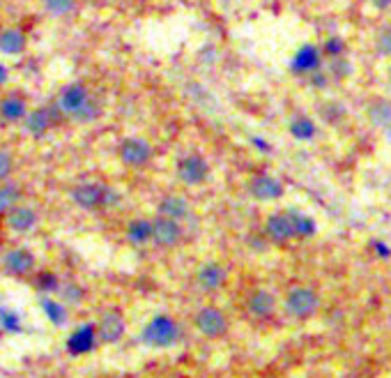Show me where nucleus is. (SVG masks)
<instances>
[{
  "instance_id": "nucleus-1",
  "label": "nucleus",
  "mask_w": 391,
  "mask_h": 378,
  "mask_svg": "<svg viewBox=\"0 0 391 378\" xmlns=\"http://www.w3.org/2000/svg\"><path fill=\"white\" fill-rule=\"evenodd\" d=\"M58 109L67 118L76 120V123H92V120L99 116V109L92 104L90 92L83 83H69V86L60 92Z\"/></svg>"
},
{
  "instance_id": "nucleus-2",
  "label": "nucleus",
  "mask_w": 391,
  "mask_h": 378,
  "mask_svg": "<svg viewBox=\"0 0 391 378\" xmlns=\"http://www.w3.org/2000/svg\"><path fill=\"white\" fill-rule=\"evenodd\" d=\"M72 201L81 210H106L120 201L118 191L104 182H86L72 189Z\"/></svg>"
},
{
  "instance_id": "nucleus-3",
  "label": "nucleus",
  "mask_w": 391,
  "mask_h": 378,
  "mask_svg": "<svg viewBox=\"0 0 391 378\" xmlns=\"http://www.w3.org/2000/svg\"><path fill=\"white\" fill-rule=\"evenodd\" d=\"M141 339L152 348H171L180 339V326L171 316H154L143 328Z\"/></svg>"
},
{
  "instance_id": "nucleus-4",
  "label": "nucleus",
  "mask_w": 391,
  "mask_h": 378,
  "mask_svg": "<svg viewBox=\"0 0 391 378\" xmlns=\"http://www.w3.org/2000/svg\"><path fill=\"white\" fill-rule=\"evenodd\" d=\"M318 304L320 300H318V295H315V291L306 289V286H297V289L288 293L285 311L295 318H309L315 313V309H318Z\"/></svg>"
},
{
  "instance_id": "nucleus-5",
  "label": "nucleus",
  "mask_w": 391,
  "mask_h": 378,
  "mask_svg": "<svg viewBox=\"0 0 391 378\" xmlns=\"http://www.w3.org/2000/svg\"><path fill=\"white\" fill-rule=\"evenodd\" d=\"M196 328H198L200 335L210 337V339H219L228 332V318L223 316V311L217 307H203L196 313Z\"/></svg>"
},
{
  "instance_id": "nucleus-6",
  "label": "nucleus",
  "mask_w": 391,
  "mask_h": 378,
  "mask_svg": "<svg viewBox=\"0 0 391 378\" xmlns=\"http://www.w3.org/2000/svg\"><path fill=\"white\" fill-rule=\"evenodd\" d=\"M120 160L127 166H134V169H141L147 162L152 160V145L145 141V138L138 136H129L120 143Z\"/></svg>"
},
{
  "instance_id": "nucleus-7",
  "label": "nucleus",
  "mask_w": 391,
  "mask_h": 378,
  "mask_svg": "<svg viewBox=\"0 0 391 378\" xmlns=\"http://www.w3.org/2000/svg\"><path fill=\"white\" fill-rule=\"evenodd\" d=\"M180 240H182V226L178 219L159 215L152 221V243L157 247L171 249L175 245H180Z\"/></svg>"
},
{
  "instance_id": "nucleus-8",
  "label": "nucleus",
  "mask_w": 391,
  "mask_h": 378,
  "mask_svg": "<svg viewBox=\"0 0 391 378\" xmlns=\"http://www.w3.org/2000/svg\"><path fill=\"white\" fill-rule=\"evenodd\" d=\"M210 175V164L203 160L200 155H187L178 162V178L184 184H203Z\"/></svg>"
},
{
  "instance_id": "nucleus-9",
  "label": "nucleus",
  "mask_w": 391,
  "mask_h": 378,
  "mask_svg": "<svg viewBox=\"0 0 391 378\" xmlns=\"http://www.w3.org/2000/svg\"><path fill=\"white\" fill-rule=\"evenodd\" d=\"M97 346V326L83 323L67 337V353L69 355H86Z\"/></svg>"
},
{
  "instance_id": "nucleus-10",
  "label": "nucleus",
  "mask_w": 391,
  "mask_h": 378,
  "mask_svg": "<svg viewBox=\"0 0 391 378\" xmlns=\"http://www.w3.org/2000/svg\"><path fill=\"white\" fill-rule=\"evenodd\" d=\"M125 332H127V323L120 311H106L97 326V337L104 344H118L125 337Z\"/></svg>"
},
{
  "instance_id": "nucleus-11",
  "label": "nucleus",
  "mask_w": 391,
  "mask_h": 378,
  "mask_svg": "<svg viewBox=\"0 0 391 378\" xmlns=\"http://www.w3.org/2000/svg\"><path fill=\"white\" fill-rule=\"evenodd\" d=\"M3 267L14 277L28 274L35 267V254L26 247H16L9 249V252L3 256Z\"/></svg>"
},
{
  "instance_id": "nucleus-12",
  "label": "nucleus",
  "mask_w": 391,
  "mask_h": 378,
  "mask_svg": "<svg viewBox=\"0 0 391 378\" xmlns=\"http://www.w3.org/2000/svg\"><path fill=\"white\" fill-rule=\"evenodd\" d=\"M5 219H7V226L16 230V233H28V230H33L37 226V212L28 206H18V203L5 212Z\"/></svg>"
},
{
  "instance_id": "nucleus-13",
  "label": "nucleus",
  "mask_w": 391,
  "mask_h": 378,
  "mask_svg": "<svg viewBox=\"0 0 391 378\" xmlns=\"http://www.w3.org/2000/svg\"><path fill=\"white\" fill-rule=\"evenodd\" d=\"M320 62H322V53L318 46H313V44H304L300 51L295 53V58H293V72L297 74H311L320 67Z\"/></svg>"
},
{
  "instance_id": "nucleus-14",
  "label": "nucleus",
  "mask_w": 391,
  "mask_h": 378,
  "mask_svg": "<svg viewBox=\"0 0 391 378\" xmlns=\"http://www.w3.org/2000/svg\"><path fill=\"white\" fill-rule=\"evenodd\" d=\"M265 230L274 243H288L290 238H295V228H293V221L288 212H276V215L269 217L265 224Z\"/></svg>"
},
{
  "instance_id": "nucleus-15",
  "label": "nucleus",
  "mask_w": 391,
  "mask_h": 378,
  "mask_svg": "<svg viewBox=\"0 0 391 378\" xmlns=\"http://www.w3.org/2000/svg\"><path fill=\"white\" fill-rule=\"evenodd\" d=\"M249 189L258 201H276L283 194L281 182H278L276 178H272V175H258V178L251 180Z\"/></svg>"
},
{
  "instance_id": "nucleus-16",
  "label": "nucleus",
  "mask_w": 391,
  "mask_h": 378,
  "mask_svg": "<svg viewBox=\"0 0 391 378\" xmlns=\"http://www.w3.org/2000/svg\"><path fill=\"white\" fill-rule=\"evenodd\" d=\"M196 282H198L203 291H217L226 282V270L219 263H205L196 272Z\"/></svg>"
},
{
  "instance_id": "nucleus-17",
  "label": "nucleus",
  "mask_w": 391,
  "mask_h": 378,
  "mask_svg": "<svg viewBox=\"0 0 391 378\" xmlns=\"http://www.w3.org/2000/svg\"><path fill=\"white\" fill-rule=\"evenodd\" d=\"M23 125L28 129V134L33 136H44L53 125V118L46 109H37V111H28L23 118Z\"/></svg>"
},
{
  "instance_id": "nucleus-18",
  "label": "nucleus",
  "mask_w": 391,
  "mask_h": 378,
  "mask_svg": "<svg viewBox=\"0 0 391 378\" xmlns=\"http://www.w3.org/2000/svg\"><path fill=\"white\" fill-rule=\"evenodd\" d=\"M274 304L276 300L269 291H256L249 298V311H251V316H256V318H269L274 313Z\"/></svg>"
},
{
  "instance_id": "nucleus-19",
  "label": "nucleus",
  "mask_w": 391,
  "mask_h": 378,
  "mask_svg": "<svg viewBox=\"0 0 391 378\" xmlns=\"http://www.w3.org/2000/svg\"><path fill=\"white\" fill-rule=\"evenodd\" d=\"M40 307L44 311V316L49 318L55 328H62V326H67V309H64V304L58 302V300H53L49 298V295H42L40 298Z\"/></svg>"
},
{
  "instance_id": "nucleus-20",
  "label": "nucleus",
  "mask_w": 391,
  "mask_h": 378,
  "mask_svg": "<svg viewBox=\"0 0 391 378\" xmlns=\"http://www.w3.org/2000/svg\"><path fill=\"white\" fill-rule=\"evenodd\" d=\"M127 240L136 247L147 245L152 240V221L150 219H134L127 226Z\"/></svg>"
},
{
  "instance_id": "nucleus-21",
  "label": "nucleus",
  "mask_w": 391,
  "mask_h": 378,
  "mask_svg": "<svg viewBox=\"0 0 391 378\" xmlns=\"http://www.w3.org/2000/svg\"><path fill=\"white\" fill-rule=\"evenodd\" d=\"M26 113H28V106H26L23 97L7 95L3 101H0V116L9 120V123H18V120L26 118Z\"/></svg>"
},
{
  "instance_id": "nucleus-22",
  "label": "nucleus",
  "mask_w": 391,
  "mask_h": 378,
  "mask_svg": "<svg viewBox=\"0 0 391 378\" xmlns=\"http://www.w3.org/2000/svg\"><path fill=\"white\" fill-rule=\"evenodd\" d=\"M26 49V37L21 30L16 28H7V30L0 33V53H7V55H16Z\"/></svg>"
},
{
  "instance_id": "nucleus-23",
  "label": "nucleus",
  "mask_w": 391,
  "mask_h": 378,
  "mask_svg": "<svg viewBox=\"0 0 391 378\" xmlns=\"http://www.w3.org/2000/svg\"><path fill=\"white\" fill-rule=\"evenodd\" d=\"M159 215L162 217H171V219H184L189 215V203L182 196H166L159 203Z\"/></svg>"
},
{
  "instance_id": "nucleus-24",
  "label": "nucleus",
  "mask_w": 391,
  "mask_h": 378,
  "mask_svg": "<svg viewBox=\"0 0 391 378\" xmlns=\"http://www.w3.org/2000/svg\"><path fill=\"white\" fill-rule=\"evenodd\" d=\"M368 118L375 127H389L391 125V101L375 99L368 109Z\"/></svg>"
},
{
  "instance_id": "nucleus-25",
  "label": "nucleus",
  "mask_w": 391,
  "mask_h": 378,
  "mask_svg": "<svg viewBox=\"0 0 391 378\" xmlns=\"http://www.w3.org/2000/svg\"><path fill=\"white\" fill-rule=\"evenodd\" d=\"M290 134L295 138H300V141H311V138L315 136V125L311 118L306 116H297L290 120Z\"/></svg>"
},
{
  "instance_id": "nucleus-26",
  "label": "nucleus",
  "mask_w": 391,
  "mask_h": 378,
  "mask_svg": "<svg viewBox=\"0 0 391 378\" xmlns=\"http://www.w3.org/2000/svg\"><path fill=\"white\" fill-rule=\"evenodd\" d=\"M288 215H290V221H293V228H295L297 238H311L315 233V228H318V226H315V221L311 217L302 215V212L290 210Z\"/></svg>"
},
{
  "instance_id": "nucleus-27",
  "label": "nucleus",
  "mask_w": 391,
  "mask_h": 378,
  "mask_svg": "<svg viewBox=\"0 0 391 378\" xmlns=\"http://www.w3.org/2000/svg\"><path fill=\"white\" fill-rule=\"evenodd\" d=\"M0 330L3 332H9V335H18V332H23V323H21V316L9 309V307H0Z\"/></svg>"
},
{
  "instance_id": "nucleus-28",
  "label": "nucleus",
  "mask_w": 391,
  "mask_h": 378,
  "mask_svg": "<svg viewBox=\"0 0 391 378\" xmlns=\"http://www.w3.org/2000/svg\"><path fill=\"white\" fill-rule=\"evenodd\" d=\"M18 201H21V191H18L16 184H0V217L9 208H14Z\"/></svg>"
},
{
  "instance_id": "nucleus-29",
  "label": "nucleus",
  "mask_w": 391,
  "mask_h": 378,
  "mask_svg": "<svg viewBox=\"0 0 391 378\" xmlns=\"http://www.w3.org/2000/svg\"><path fill=\"white\" fill-rule=\"evenodd\" d=\"M76 7V0H44V9L51 16H67Z\"/></svg>"
},
{
  "instance_id": "nucleus-30",
  "label": "nucleus",
  "mask_w": 391,
  "mask_h": 378,
  "mask_svg": "<svg viewBox=\"0 0 391 378\" xmlns=\"http://www.w3.org/2000/svg\"><path fill=\"white\" fill-rule=\"evenodd\" d=\"M60 298L64 300V302H69V304H81L83 302V291L79 289L76 284H64V286H60Z\"/></svg>"
},
{
  "instance_id": "nucleus-31",
  "label": "nucleus",
  "mask_w": 391,
  "mask_h": 378,
  "mask_svg": "<svg viewBox=\"0 0 391 378\" xmlns=\"http://www.w3.org/2000/svg\"><path fill=\"white\" fill-rule=\"evenodd\" d=\"M37 289H40L42 293H55L60 289V282H58V277L55 274L42 272L40 277H37Z\"/></svg>"
},
{
  "instance_id": "nucleus-32",
  "label": "nucleus",
  "mask_w": 391,
  "mask_h": 378,
  "mask_svg": "<svg viewBox=\"0 0 391 378\" xmlns=\"http://www.w3.org/2000/svg\"><path fill=\"white\" fill-rule=\"evenodd\" d=\"M332 72H334V77H339V79H346L352 74V65L348 58H343V55H336V58L332 60Z\"/></svg>"
},
{
  "instance_id": "nucleus-33",
  "label": "nucleus",
  "mask_w": 391,
  "mask_h": 378,
  "mask_svg": "<svg viewBox=\"0 0 391 378\" xmlns=\"http://www.w3.org/2000/svg\"><path fill=\"white\" fill-rule=\"evenodd\" d=\"M378 51L382 55H391V26H387L385 30L378 35Z\"/></svg>"
},
{
  "instance_id": "nucleus-34",
  "label": "nucleus",
  "mask_w": 391,
  "mask_h": 378,
  "mask_svg": "<svg viewBox=\"0 0 391 378\" xmlns=\"http://www.w3.org/2000/svg\"><path fill=\"white\" fill-rule=\"evenodd\" d=\"M14 169V162H12V155L0 150V182L7 180V175L12 173Z\"/></svg>"
},
{
  "instance_id": "nucleus-35",
  "label": "nucleus",
  "mask_w": 391,
  "mask_h": 378,
  "mask_svg": "<svg viewBox=\"0 0 391 378\" xmlns=\"http://www.w3.org/2000/svg\"><path fill=\"white\" fill-rule=\"evenodd\" d=\"M343 51H346V44H343V40H339V37H332V40L324 44V53L332 55V58L343 55Z\"/></svg>"
},
{
  "instance_id": "nucleus-36",
  "label": "nucleus",
  "mask_w": 391,
  "mask_h": 378,
  "mask_svg": "<svg viewBox=\"0 0 391 378\" xmlns=\"http://www.w3.org/2000/svg\"><path fill=\"white\" fill-rule=\"evenodd\" d=\"M373 247H375V252H378V254H382L385 258H387V256H391V249H389L385 243H375Z\"/></svg>"
},
{
  "instance_id": "nucleus-37",
  "label": "nucleus",
  "mask_w": 391,
  "mask_h": 378,
  "mask_svg": "<svg viewBox=\"0 0 391 378\" xmlns=\"http://www.w3.org/2000/svg\"><path fill=\"white\" fill-rule=\"evenodd\" d=\"M378 9H387V7H391V0H370Z\"/></svg>"
},
{
  "instance_id": "nucleus-38",
  "label": "nucleus",
  "mask_w": 391,
  "mask_h": 378,
  "mask_svg": "<svg viewBox=\"0 0 391 378\" xmlns=\"http://www.w3.org/2000/svg\"><path fill=\"white\" fill-rule=\"evenodd\" d=\"M313 83H315L318 88H322V86H327V79H322V74H315V77H313Z\"/></svg>"
},
{
  "instance_id": "nucleus-39",
  "label": "nucleus",
  "mask_w": 391,
  "mask_h": 378,
  "mask_svg": "<svg viewBox=\"0 0 391 378\" xmlns=\"http://www.w3.org/2000/svg\"><path fill=\"white\" fill-rule=\"evenodd\" d=\"M7 67H5V65L3 62H0V86H3V83H7Z\"/></svg>"
},
{
  "instance_id": "nucleus-40",
  "label": "nucleus",
  "mask_w": 391,
  "mask_h": 378,
  "mask_svg": "<svg viewBox=\"0 0 391 378\" xmlns=\"http://www.w3.org/2000/svg\"><path fill=\"white\" fill-rule=\"evenodd\" d=\"M254 143H256L258 148H263V152H269V145L263 141V138H254Z\"/></svg>"
},
{
  "instance_id": "nucleus-41",
  "label": "nucleus",
  "mask_w": 391,
  "mask_h": 378,
  "mask_svg": "<svg viewBox=\"0 0 391 378\" xmlns=\"http://www.w3.org/2000/svg\"><path fill=\"white\" fill-rule=\"evenodd\" d=\"M387 129H389V132H387V136H389V141H391V125H389Z\"/></svg>"
}]
</instances>
